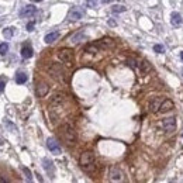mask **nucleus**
Masks as SVG:
<instances>
[{"label": "nucleus", "mask_w": 183, "mask_h": 183, "mask_svg": "<svg viewBox=\"0 0 183 183\" xmlns=\"http://www.w3.org/2000/svg\"><path fill=\"white\" fill-rule=\"evenodd\" d=\"M59 137H61V140L64 141L66 145H73V144L76 142V138H78L76 137L75 128H73V125L69 123H65L59 127Z\"/></svg>", "instance_id": "nucleus-1"}, {"label": "nucleus", "mask_w": 183, "mask_h": 183, "mask_svg": "<svg viewBox=\"0 0 183 183\" xmlns=\"http://www.w3.org/2000/svg\"><path fill=\"white\" fill-rule=\"evenodd\" d=\"M79 165L86 173H93L96 170V160H94V154L90 151L82 152L80 158H79Z\"/></svg>", "instance_id": "nucleus-2"}, {"label": "nucleus", "mask_w": 183, "mask_h": 183, "mask_svg": "<svg viewBox=\"0 0 183 183\" xmlns=\"http://www.w3.org/2000/svg\"><path fill=\"white\" fill-rule=\"evenodd\" d=\"M48 72H49V75L52 76L53 79L62 82V83H66L68 82V73L61 64H52L48 68Z\"/></svg>", "instance_id": "nucleus-3"}, {"label": "nucleus", "mask_w": 183, "mask_h": 183, "mask_svg": "<svg viewBox=\"0 0 183 183\" xmlns=\"http://www.w3.org/2000/svg\"><path fill=\"white\" fill-rule=\"evenodd\" d=\"M58 58L61 59V62L66 65H72L73 62V51L70 48H62L58 51Z\"/></svg>", "instance_id": "nucleus-4"}, {"label": "nucleus", "mask_w": 183, "mask_h": 183, "mask_svg": "<svg viewBox=\"0 0 183 183\" xmlns=\"http://www.w3.org/2000/svg\"><path fill=\"white\" fill-rule=\"evenodd\" d=\"M160 128H162L163 132L166 134H170L176 130V118L175 117H169V118H165V120L160 121Z\"/></svg>", "instance_id": "nucleus-5"}, {"label": "nucleus", "mask_w": 183, "mask_h": 183, "mask_svg": "<svg viewBox=\"0 0 183 183\" xmlns=\"http://www.w3.org/2000/svg\"><path fill=\"white\" fill-rule=\"evenodd\" d=\"M109 177H110L111 182H123L124 180V173L117 165H113V166H110Z\"/></svg>", "instance_id": "nucleus-6"}, {"label": "nucleus", "mask_w": 183, "mask_h": 183, "mask_svg": "<svg viewBox=\"0 0 183 183\" xmlns=\"http://www.w3.org/2000/svg\"><path fill=\"white\" fill-rule=\"evenodd\" d=\"M64 101H65V94H62V93H56V94H53L52 99H51L49 109L55 110L56 107H61L62 104H64Z\"/></svg>", "instance_id": "nucleus-7"}, {"label": "nucleus", "mask_w": 183, "mask_h": 183, "mask_svg": "<svg viewBox=\"0 0 183 183\" xmlns=\"http://www.w3.org/2000/svg\"><path fill=\"white\" fill-rule=\"evenodd\" d=\"M37 7L33 4H27L24 6V7L21 8V11H20V17H23V18H28V17H33L37 14Z\"/></svg>", "instance_id": "nucleus-8"}, {"label": "nucleus", "mask_w": 183, "mask_h": 183, "mask_svg": "<svg viewBox=\"0 0 183 183\" xmlns=\"http://www.w3.org/2000/svg\"><path fill=\"white\" fill-rule=\"evenodd\" d=\"M83 14H84V11L82 10L80 7H72L69 10V13H68V18L70 20V21H78V20H80L82 17H83Z\"/></svg>", "instance_id": "nucleus-9"}, {"label": "nucleus", "mask_w": 183, "mask_h": 183, "mask_svg": "<svg viewBox=\"0 0 183 183\" xmlns=\"http://www.w3.org/2000/svg\"><path fill=\"white\" fill-rule=\"evenodd\" d=\"M49 92V86H48L45 82H37L35 84V93L38 97H44L47 96V93Z\"/></svg>", "instance_id": "nucleus-10"}, {"label": "nucleus", "mask_w": 183, "mask_h": 183, "mask_svg": "<svg viewBox=\"0 0 183 183\" xmlns=\"http://www.w3.org/2000/svg\"><path fill=\"white\" fill-rule=\"evenodd\" d=\"M47 146L52 154L59 155L61 154V146H59V142L55 140V138H48L47 140Z\"/></svg>", "instance_id": "nucleus-11"}, {"label": "nucleus", "mask_w": 183, "mask_h": 183, "mask_svg": "<svg viewBox=\"0 0 183 183\" xmlns=\"http://www.w3.org/2000/svg\"><path fill=\"white\" fill-rule=\"evenodd\" d=\"M96 44H97V47H99V49H109V48H113L114 47V41H113L111 38H101V39H99L97 42H96Z\"/></svg>", "instance_id": "nucleus-12"}, {"label": "nucleus", "mask_w": 183, "mask_h": 183, "mask_svg": "<svg viewBox=\"0 0 183 183\" xmlns=\"http://www.w3.org/2000/svg\"><path fill=\"white\" fill-rule=\"evenodd\" d=\"M42 166H44V169L47 170V173L51 177H53V175H55V166H53L52 160L48 159V158H44V159H42Z\"/></svg>", "instance_id": "nucleus-13"}, {"label": "nucleus", "mask_w": 183, "mask_h": 183, "mask_svg": "<svg viewBox=\"0 0 183 183\" xmlns=\"http://www.w3.org/2000/svg\"><path fill=\"white\" fill-rule=\"evenodd\" d=\"M87 39V35L84 34V31H78V33H75L73 35H70L69 38V42H72V44H79V42L82 41H86Z\"/></svg>", "instance_id": "nucleus-14"}, {"label": "nucleus", "mask_w": 183, "mask_h": 183, "mask_svg": "<svg viewBox=\"0 0 183 183\" xmlns=\"http://www.w3.org/2000/svg\"><path fill=\"white\" fill-rule=\"evenodd\" d=\"M160 104H162V100H160L159 97L151 99V100H149V103H148V110H149V113H156V111H159Z\"/></svg>", "instance_id": "nucleus-15"}, {"label": "nucleus", "mask_w": 183, "mask_h": 183, "mask_svg": "<svg viewBox=\"0 0 183 183\" xmlns=\"http://www.w3.org/2000/svg\"><path fill=\"white\" fill-rule=\"evenodd\" d=\"M34 55V51H33V47L30 44H24L21 48V56L24 59H30L31 56Z\"/></svg>", "instance_id": "nucleus-16"}, {"label": "nucleus", "mask_w": 183, "mask_h": 183, "mask_svg": "<svg viewBox=\"0 0 183 183\" xmlns=\"http://www.w3.org/2000/svg\"><path fill=\"white\" fill-rule=\"evenodd\" d=\"M170 23H172V25H173V27H180V25H182V23H183L180 13L173 11V13L170 14Z\"/></svg>", "instance_id": "nucleus-17"}, {"label": "nucleus", "mask_w": 183, "mask_h": 183, "mask_svg": "<svg viewBox=\"0 0 183 183\" xmlns=\"http://www.w3.org/2000/svg\"><path fill=\"white\" fill-rule=\"evenodd\" d=\"M172 109H173V101L169 100V99H165V101H162V104L159 107V111L166 113V111H170Z\"/></svg>", "instance_id": "nucleus-18"}, {"label": "nucleus", "mask_w": 183, "mask_h": 183, "mask_svg": "<svg viewBox=\"0 0 183 183\" xmlns=\"http://www.w3.org/2000/svg\"><path fill=\"white\" fill-rule=\"evenodd\" d=\"M59 31H52V33H49V34H47L45 35V38H44V41L47 42V44H52V42H55L56 39L59 38Z\"/></svg>", "instance_id": "nucleus-19"}, {"label": "nucleus", "mask_w": 183, "mask_h": 183, "mask_svg": "<svg viewBox=\"0 0 183 183\" xmlns=\"http://www.w3.org/2000/svg\"><path fill=\"white\" fill-rule=\"evenodd\" d=\"M27 79H28L27 73H24V72H17L16 73V83L23 84V83H25V82H27Z\"/></svg>", "instance_id": "nucleus-20"}, {"label": "nucleus", "mask_w": 183, "mask_h": 183, "mask_svg": "<svg viewBox=\"0 0 183 183\" xmlns=\"http://www.w3.org/2000/svg\"><path fill=\"white\" fill-rule=\"evenodd\" d=\"M138 68H140V70L142 73H148L149 70H151V65H149L146 61H140L138 62Z\"/></svg>", "instance_id": "nucleus-21"}, {"label": "nucleus", "mask_w": 183, "mask_h": 183, "mask_svg": "<svg viewBox=\"0 0 183 183\" xmlns=\"http://www.w3.org/2000/svg\"><path fill=\"white\" fill-rule=\"evenodd\" d=\"M14 31H16V28H14V27H6V28H3V37H4L6 39H10L11 37H13Z\"/></svg>", "instance_id": "nucleus-22"}, {"label": "nucleus", "mask_w": 183, "mask_h": 183, "mask_svg": "<svg viewBox=\"0 0 183 183\" xmlns=\"http://www.w3.org/2000/svg\"><path fill=\"white\" fill-rule=\"evenodd\" d=\"M99 51L100 49H99L96 42H92V44L86 45V48H84V52H89V53H96V52H99Z\"/></svg>", "instance_id": "nucleus-23"}, {"label": "nucleus", "mask_w": 183, "mask_h": 183, "mask_svg": "<svg viewBox=\"0 0 183 183\" xmlns=\"http://www.w3.org/2000/svg\"><path fill=\"white\" fill-rule=\"evenodd\" d=\"M111 11L113 13H124V11H127V7L123 4H115L111 7Z\"/></svg>", "instance_id": "nucleus-24"}, {"label": "nucleus", "mask_w": 183, "mask_h": 183, "mask_svg": "<svg viewBox=\"0 0 183 183\" xmlns=\"http://www.w3.org/2000/svg\"><path fill=\"white\" fill-rule=\"evenodd\" d=\"M7 52H8V44L7 42H2L0 44V55L4 56Z\"/></svg>", "instance_id": "nucleus-25"}, {"label": "nucleus", "mask_w": 183, "mask_h": 183, "mask_svg": "<svg viewBox=\"0 0 183 183\" xmlns=\"http://www.w3.org/2000/svg\"><path fill=\"white\" fill-rule=\"evenodd\" d=\"M154 51L156 53H163V52H165V47H163V45H160V44H155L154 45Z\"/></svg>", "instance_id": "nucleus-26"}, {"label": "nucleus", "mask_w": 183, "mask_h": 183, "mask_svg": "<svg viewBox=\"0 0 183 183\" xmlns=\"http://www.w3.org/2000/svg\"><path fill=\"white\" fill-rule=\"evenodd\" d=\"M97 0H86V7L89 8H96L97 7Z\"/></svg>", "instance_id": "nucleus-27"}, {"label": "nucleus", "mask_w": 183, "mask_h": 183, "mask_svg": "<svg viewBox=\"0 0 183 183\" xmlns=\"http://www.w3.org/2000/svg\"><path fill=\"white\" fill-rule=\"evenodd\" d=\"M21 170L25 173V176H27V180H28V182H31V180H33V176H31L30 169H28V168H25V166H23V168H21Z\"/></svg>", "instance_id": "nucleus-28"}, {"label": "nucleus", "mask_w": 183, "mask_h": 183, "mask_svg": "<svg viewBox=\"0 0 183 183\" xmlns=\"http://www.w3.org/2000/svg\"><path fill=\"white\" fill-rule=\"evenodd\" d=\"M6 82H7V79H6L4 76H0V93H2V92H4Z\"/></svg>", "instance_id": "nucleus-29"}, {"label": "nucleus", "mask_w": 183, "mask_h": 183, "mask_svg": "<svg viewBox=\"0 0 183 183\" xmlns=\"http://www.w3.org/2000/svg\"><path fill=\"white\" fill-rule=\"evenodd\" d=\"M127 64H128L132 68V69H135V68L138 66V62L135 61V59H128V61H127Z\"/></svg>", "instance_id": "nucleus-30"}, {"label": "nucleus", "mask_w": 183, "mask_h": 183, "mask_svg": "<svg viewBox=\"0 0 183 183\" xmlns=\"http://www.w3.org/2000/svg\"><path fill=\"white\" fill-rule=\"evenodd\" d=\"M4 124H6V125L8 127V128L11 130V131H17V128H16V127H14L13 124H11V123H10V121H8V120H4Z\"/></svg>", "instance_id": "nucleus-31"}, {"label": "nucleus", "mask_w": 183, "mask_h": 183, "mask_svg": "<svg viewBox=\"0 0 183 183\" xmlns=\"http://www.w3.org/2000/svg\"><path fill=\"white\" fill-rule=\"evenodd\" d=\"M34 24H35L34 21L28 23V24H27V31H33V30H34Z\"/></svg>", "instance_id": "nucleus-32"}, {"label": "nucleus", "mask_w": 183, "mask_h": 183, "mask_svg": "<svg viewBox=\"0 0 183 183\" xmlns=\"http://www.w3.org/2000/svg\"><path fill=\"white\" fill-rule=\"evenodd\" d=\"M101 2H103V3H111L113 0H101Z\"/></svg>", "instance_id": "nucleus-33"}, {"label": "nucleus", "mask_w": 183, "mask_h": 183, "mask_svg": "<svg viewBox=\"0 0 183 183\" xmlns=\"http://www.w3.org/2000/svg\"><path fill=\"white\" fill-rule=\"evenodd\" d=\"M180 59L183 61V52H180Z\"/></svg>", "instance_id": "nucleus-34"}, {"label": "nucleus", "mask_w": 183, "mask_h": 183, "mask_svg": "<svg viewBox=\"0 0 183 183\" xmlns=\"http://www.w3.org/2000/svg\"><path fill=\"white\" fill-rule=\"evenodd\" d=\"M33 2H35V3H38V2H42V0H33Z\"/></svg>", "instance_id": "nucleus-35"}, {"label": "nucleus", "mask_w": 183, "mask_h": 183, "mask_svg": "<svg viewBox=\"0 0 183 183\" xmlns=\"http://www.w3.org/2000/svg\"><path fill=\"white\" fill-rule=\"evenodd\" d=\"M182 76H183V69H182Z\"/></svg>", "instance_id": "nucleus-36"}, {"label": "nucleus", "mask_w": 183, "mask_h": 183, "mask_svg": "<svg viewBox=\"0 0 183 183\" xmlns=\"http://www.w3.org/2000/svg\"><path fill=\"white\" fill-rule=\"evenodd\" d=\"M182 137H183V132H182Z\"/></svg>", "instance_id": "nucleus-37"}]
</instances>
